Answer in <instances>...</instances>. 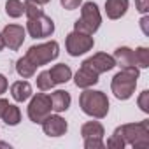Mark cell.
<instances>
[{
	"label": "cell",
	"mask_w": 149,
	"mask_h": 149,
	"mask_svg": "<svg viewBox=\"0 0 149 149\" xmlns=\"http://www.w3.org/2000/svg\"><path fill=\"white\" fill-rule=\"evenodd\" d=\"M81 65L88 67L90 70H93L95 74H98V76H100V74L109 72V70H112V68L116 67V60H114L112 54H107V53H97V54L86 58Z\"/></svg>",
	"instance_id": "10"
},
{
	"label": "cell",
	"mask_w": 149,
	"mask_h": 149,
	"mask_svg": "<svg viewBox=\"0 0 149 149\" xmlns=\"http://www.w3.org/2000/svg\"><path fill=\"white\" fill-rule=\"evenodd\" d=\"M9 88V83H7V77L4 76V74H0V97H2Z\"/></svg>",
	"instance_id": "31"
},
{
	"label": "cell",
	"mask_w": 149,
	"mask_h": 149,
	"mask_svg": "<svg viewBox=\"0 0 149 149\" xmlns=\"http://www.w3.org/2000/svg\"><path fill=\"white\" fill-rule=\"evenodd\" d=\"M47 72H49V76H51L54 84H65L72 79V68L67 63H56Z\"/></svg>",
	"instance_id": "15"
},
{
	"label": "cell",
	"mask_w": 149,
	"mask_h": 149,
	"mask_svg": "<svg viewBox=\"0 0 149 149\" xmlns=\"http://www.w3.org/2000/svg\"><path fill=\"white\" fill-rule=\"evenodd\" d=\"M35 83H37V88L40 90V91H49V90H53L56 84L53 83V79H51V76H49V72L47 70H42L39 76H37V79H35Z\"/></svg>",
	"instance_id": "24"
},
{
	"label": "cell",
	"mask_w": 149,
	"mask_h": 149,
	"mask_svg": "<svg viewBox=\"0 0 149 149\" xmlns=\"http://www.w3.org/2000/svg\"><path fill=\"white\" fill-rule=\"evenodd\" d=\"M112 56L116 60V65H119L121 68H133V67H137L135 65V58H133V49L128 47V46L116 47Z\"/></svg>",
	"instance_id": "16"
},
{
	"label": "cell",
	"mask_w": 149,
	"mask_h": 149,
	"mask_svg": "<svg viewBox=\"0 0 149 149\" xmlns=\"http://www.w3.org/2000/svg\"><path fill=\"white\" fill-rule=\"evenodd\" d=\"M35 2H37V4H40V6H46V4H49V2H51V0H35Z\"/></svg>",
	"instance_id": "34"
},
{
	"label": "cell",
	"mask_w": 149,
	"mask_h": 149,
	"mask_svg": "<svg viewBox=\"0 0 149 149\" xmlns=\"http://www.w3.org/2000/svg\"><path fill=\"white\" fill-rule=\"evenodd\" d=\"M135 9L140 14H147L149 13V0H135Z\"/></svg>",
	"instance_id": "29"
},
{
	"label": "cell",
	"mask_w": 149,
	"mask_h": 149,
	"mask_svg": "<svg viewBox=\"0 0 149 149\" xmlns=\"http://www.w3.org/2000/svg\"><path fill=\"white\" fill-rule=\"evenodd\" d=\"M79 107L86 116L95 118V119H104L109 114L111 104H109V98L104 91L86 88L79 95Z\"/></svg>",
	"instance_id": "1"
},
{
	"label": "cell",
	"mask_w": 149,
	"mask_h": 149,
	"mask_svg": "<svg viewBox=\"0 0 149 149\" xmlns=\"http://www.w3.org/2000/svg\"><path fill=\"white\" fill-rule=\"evenodd\" d=\"M30 98H32V100H30V104H28L26 114H28V118H30L32 123L40 125V123L44 121V118L49 116L51 111H53V107H51V98H49V95H46V93H35V95H32Z\"/></svg>",
	"instance_id": "7"
},
{
	"label": "cell",
	"mask_w": 149,
	"mask_h": 149,
	"mask_svg": "<svg viewBox=\"0 0 149 149\" xmlns=\"http://www.w3.org/2000/svg\"><path fill=\"white\" fill-rule=\"evenodd\" d=\"M2 37H4V44L6 47H9L11 51H18L23 42H25V37H26V30L21 26V25H16V23H11V25H6L4 30H2Z\"/></svg>",
	"instance_id": "9"
},
{
	"label": "cell",
	"mask_w": 149,
	"mask_h": 149,
	"mask_svg": "<svg viewBox=\"0 0 149 149\" xmlns=\"http://www.w3.org/2000/svg\"><path fill=\"white\" fill-rule=\"evenodd\" d=\"M105 130L100 121H86L81 126V137L83 139H104Z\"/></svg>",
	"instance_id": "18"
},
{
	"label": "cell",
	"mask_w": 149,
	"mask_h": 149,
	"mask_svg": "<svg viewBox=\"0 0 149 149\" xmlns=\"http://www.w3.org/2000/svg\"><path fill=\"white\" fill-rule=\"evenodd\" d=\"M133 58L139 68H147L149 67V47L139 46L137 49H133Z\"/></svg>",
	"instance_id": "22"
},
{
	"label": "cell",
	"mask_w": 149,
	"mask_h": 149,
	"mask_svg": "<svg viewBox=\"0 0 149 149\" xmlns=\"http://www.w3.org/2000/svg\"><path fill=\"white\" fill-rule=\"evenodd\" d=\"M6 14L9 18H21L25 14V7L21 0H7L6 2Z\"/></svg>",
	"instance_id": "21"
},
{
	"label": "cell",
	"mask_w": 149,
	"mask_h": 149,
	"mask_svg": "<svg viewBox=\"0 0 149 149\" xmlns=\"http://www.w3.org/2000/svg\"><path fill=\"white\" fill-rule=\"evenodd\" d=\"M140 30H142V33L146 35V37H149V16L147 14H144L142 18H140Z\"/></svg>",
	"instance_id": "30"
},
{
	"label": "cell",
	"mask_w": 149,
	"mask_h": 149,
	"mask_svg": "<svg viewBox=\"0 0 149 149\" xmlns=\"http://www.w3.org/2000/svg\"><path fill=\"white\" fill-rule=\"evenodd\" d=\"M2 121L7 126H18L19 121H21V111H19V107L14 105V104H9L7 109H6V112H4V116H2Z\"/></svg>",
	"instance_id": "20"
},
{
	"label": "cell",
	"mask_w": 149,
	"mask_h": 149,
	"mask_svg": "<svg viewBox=\"0 0 149 149\" xmlns=\"http://www.w3.org/2000/svg\"><path fill=\"white\" fill-rule=\"evenodd\" d=\"M60 4H61V7L67 9V11H76V9L81 7L83 0H60Z\"/></svg>",
	"instance_id": "28"
},
{
	"label": "cell",
	"mask_w": 149,
	"mask_h": 149,
	"mask_svg": "<svg viewBox=\"0 0 149 149\" xmlns=\"http://www.w3.org/2000/svg\"><path fill=\"white\" fill-rule=\"evenodd\" d=\"M23 7H25V16H26V19L37 18V16H42V14H44L42 6L37 4L35 0H25V2H23Z\"/></svg>",
	"instance_id": "23"
},
{
	"label": "cell",
	"mask_w": 149,
	"mask_h": 149,
	"mask_svg": "<svg viewBox=\"0 0 149 149\" xmlns=\"http://www.w3.org/2000/svg\"><path fill=\"white\" fill-rule=\"evenodd\" d=\"M25 56H26L35 67L47 65V63H51L53 60H56V58L60 56V44H58L56 40H47V42L32 46V47H28V51H26Z\"/></svg>",
	"instance_id": "5"
},
{
	"label": "cell",
	"mask_w": 149,
	"mask_h": 149,
	"mask_svg": "<svg viewBox=\"0 0 149 149\" xmlns=\"http://www.w3.org/2000/svg\"><path fill=\"white\" fill-rule=\"evenodd\" d=\"M93 46H95L93 35H88V33H83V32H77V30L70 32L65 39V49L74 58L86 54L88 51L93 49Z\"/></svg>",
	"instance_id": "6"
},
{
	"label": "cell",
	"mask_w": 149,
	"mask_h": 149,
	"mask_svg": "<svg viewBox=\"0 0 149 149\" xmlns=\"http://www.w3.org/2000/svg\"><path fill=\"white\" fill-rule=\"evenodd\" d=\"M6 47V44H4V37H2V32H0V51H2Z\"/></svg>",
	"instance_id": "33"
},
{
	"label": "cell",
	"mask_w": 149,
	"mask_h": 149,
	"mask_svg": "<svg viewBox=\"0 0 149 149\" xmlns=\"http://www.w3.org/2000/svg\"><path fill=\"white\" fill-rule=\"evenodd\" d=\"M35 70L37 67L26 58V56H21L18 61H16V72H18V76L23 77V79H30L35 76Z\"/></svg>",
	"instance_id": "19"
},
{
	"label": "cell",
	"mask_w": 149,
	"mask_h": 149,
	"mask_svg": "<svg viewBox=\"0 0 149 149\" xmlns=\"http://www.w3.org/2000/svg\"><path fill=\"white\" fill-rule=\"evenodd\" d=\"M140 76V68H121L111 81V91L118 100H128L133 97L137 88V79Z\"/></svg>",
	"instance_id": "2"
},
{
	"label": "cell",
	"mask_w": 149,
	"mask_h": 149,
	"mask_svg": "<svg viewBox=\"0 0 149 149\" xmlns=\"http://www.w3.org/2000/svg\"><path fill=\"white\" fill-rule=\"evenodd\" d=\"M119 132H121L126 146H132L135 149L149 147V119H144V121H139V123L121 125Z\"/></svg>",
	"instance_id": "3"
},
{
	"label": "cell",
	"mask_w": 149,
	"mask_h": 149,
	"mask_svg": "<svg viewBox=\"0 0 149 149\" xmlns=\"http://www.w3.org/2000/svg\"><path fill=\"white\" fill-rule=\"evenodd\" d=\"M137 104H139V107H140V111H142V112L149 114V91H147V90H144V91L139 95Z\"/></svg>",
	"instance_id": "26"
},
{
	"label": "cell",
	"mask_w": 149,
	"mask_h": 149,
	"mask_svg": "<svg viewBox=\"0 0 149 149\" xmlns=\"http://www.w3.org/2000/svg\"><path fill=\"white\" fill-rule=\"evenodd\" d=\"M125 139H123V135H121V132H119V126L114 130V133L109 137V140H107V147H111V149H125Z\"/></svg>",
	"instance_id": "25"
},
{
	"label": "cell",
	"mask_w": 149,
	"mask_h": 149,
	"mask_svg": "<svg viewBox=\"0 0 149 149\" xmlns=\"http://www.w3.org/2000/svg\"><path fill=\"white\" fill-rule=\"evenodd\" d=\"M32 95H33V90L28 81H16L11 84V97L16 102H19V104L26 102V100H30Z\"/></svg>",
	"instance_id": "17"
},
{
	"label": "cell",
	"mask_w": 149,
	"mask_h": 149,
	"mask_svg": "<svg viewBox=\"0 0 149 149\" xmlns=\"http://www.w3.org/2000/svg\"><path fill=\"white\" fill-rule=\"evenodd\" d=\"M49 98H51V107H53L54 112L61 114V112H67V111L70 109L72 97H70L68 91H65V90H56V91H53V93L49 95Z\"/></svg>",
	"instance_id": "13"
},
{
	"label": "cell",
	"mask_w": 149,
	"mask_h": 149,
	"mask_svg": "<svg viewBox=\"0 0 149 149\" xmlns=\"http://www.w3.org/2000/svg\"><path fill=\"white\" fill-rule=\"evenodd\" d=\"M25 30L32 39H46V37H51L54 33V21L46 14L37 16V18H30V19H26Z\"/></svg>",
	"instance_id": "8"
},
{
	"label": "cell",
	"mask_w": 149,
	"mask_h": 149,
	"mask_svg": "<svg viewBox=\"0 0 149 149\" xmlns=\"http://www.w3.org/2000/svg\"><path fill=\"white\" fill-rule=\"evenodd\" d=\"M98 77H100L98 74H95V72H93V70H90L88 67L81 65V67H79V70L76 72V76H74V83H76V86H77V88L86 90V88H91V86L98 84V81H100Z\"/></svg>",
	"instance_id": "12"
},
{
	"label": "cell",
	"mask_w": 149,
	"mask_h": 149,
	"mask_svg": "<svg viewBox=\"0 0 149 149\" xmlns=\"http://www.w3.org/2000/svg\"><path fill=\"white\" fill-rule=\"evenodd\" d=\"M100 25H102V14H100L98 6L95 2L81 4V18L74 23V30L93 35V33L98 32Z\"/></svg>",
	"instance_id": "4"
},
{
	"label": "cell",
	"mask_w": 149,
	"mask_h": 149,
	"mask_svg": "<svg viewBox=\"0 0 149 149\" xmlns=\"http://www.w3.org/2000/svg\"><path fill=\"white\" fill-rule=\"evenodd\" d=\"M84 147L86 149H104L105 142L104 139H84Z\"/></svg>",
	"instance_id": "27"
},
{
	"label": "cell",
	"mask_w": 149,
	"mask_h": 149,
	"mask_svg": "<svg viewBox=\"0 0 149 149\" xmlns=\"http://www.w3.org/2000/svg\"><path fill=\"white\" fill-rule=\"evenodd\" d=\"M40 126H42V132H44L47 137H61V135H65L67 130H68V123H67L65 118H61L58 112L46 116L44 121L40 123Z\"/></svg>",
	"instance_id": "11"
},
{
	"label": "cell",
	"mask_w": 149,
	"mask_h": 149,
	"mask_svg": "<svg viewBox=\"0 0 149 149\" xmlns=\"http://www.w3.org/2000/svg\"><path fill=\"white\" fill-rule=\"evenodd\" d=\"M130 7V0H105V14L109 19H121Z\"/></svg>",
	"instance_id": "14"
},
{
	"label": "cell",
	"mask_w": 149,
	"mask_h": 149,
	"mask_svg": "<svg viewBox=\"0 0 149 149\" xmlns=\"http://www.w3.org/2000/svg\"><path fill=\"white\" fill-rule=\"evenodd\" d=\"M7 105H9V100L0 98V119H2V116H4V112H6V109H7Z\"/></svg>",
	"instance_id": "32"
}]
</instances>
